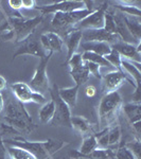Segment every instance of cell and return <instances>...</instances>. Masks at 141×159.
Here are the masks:
<instances>
[{"label":"cell","mask_w":141,"mask_h":159,"mask_svg":"<svg viewBox=\"0 0 141 159\" xmlns=\"http://www.w3.org/2000/svg\"><path fill=\"white\" fill-rule=\"evenodd\" d=\"M132 126H133V129H134V130L136 132V134H137V137H138V138H140V133H141V121L133 123Z\"/></svg>","instance_id":"41"},{"label":"cell","mask_w":141,"mask_h":159,"mask_svg":"<svg viewBox=\"0 0 141 159\" xmlns=\"http://www.w3.org/2000/svg\"><path fill=\"white\" fill-rule=\"evenodd\" d=\"M111 49L117 51L122 57V60H126L140 64V43L139 45H134V43L119 42L111 45Z\"/></svg>","instance_id":"11"},{"label":"cell","mask_w":141,"mask_h":159,"mask_svg":"<svg viewBox=\"0 0 141 159\" xmlns=\"http://www.w3.org/2000/svg\"><path fill=\"white\" fill-rule=\"evenodd\" d=\"M7 4L14 12H19V10L22 9V0H9Z\"/></svg>","instance_id":"37"},{"label":"cell","mask_w":141,"mask_h":159,"mask_svg":"<svg viewBox=\"0 0 141 159\" xmlns=\"http://www.w3.org/2000/svg\"><path fill=\"white\" fill-rule=\"evenodd\" d=\"M103 29L108 33L116 34V25H115V19H114V11L111 10V7L107 9V11L104 15Z\"/></svg>","instance_id":"32"},{"label":"cell","mask_w":141,"mask_h":159,"mask_svg":"<svg viewBox=\"0 0 141 159\" xmlns=\"http://www.w3.org/2000/svg\"><path fill=\"white\" fill-rule=\"evenodd\" d=\"M6 155H7V148L1 135H0V159H6Z\"/></svg>","instance_id":"39"},{"label":"cell","mask_w":141,"mask_h":159,"mask_svg":"<svg viewBox=\"0 0 141 159\" xmlns=\"http://www.w3.org/2000/svg\"><path fill=\"white\" fill-rule=\"evenodd\" d=\"M6 148L10 159H36L33 154L22 148L13 147V145H6Z\"/></svg>","instance_id":"25"},{"label":"cell","mask_w":141,"mask_h":159,"mask_svg":"<svg viewBox=\"0 0 141 159\" xmlns=\"http://www.w3.org/2000/svg\"><path fill=\"white\" fill-rule=\"evenodd\" d=\"M105 60L108 61L111 64V66L116 68V70H121V61H122V57L120 56L119 53L117 51L112 50L111 49V52L109 54H107L105 56Z\"/></svg>","instance_id":"34"},{"label":"cell","mask_w":141,"mask_h":159,"mask_svg":"<svg viewBox=\"0 0 141 159\" xmlns=\"http://www.w3.org/2000/svg\"><path fill=\"white\" fill-rule=\"evenodd\" d=\"M0 4H1V2H0ZM0 11H1V6H0Z\"/></svg>","instance_id":"44"},{"label":"cell","mask_w":141,"mask_h":159,"mask_svg":"<svg viewBox=\"0 0 141 159\" xmlns=\"http://www.w3.org/2000/svg\"><path fill=\"white\" fill-rule=\"evenodd\" d=\"M84 63H85V66H86L87 70H88L89 74H92L94 78L101 80L102 74H101V72H100V66L99 65L93 64V63H90V61H84Z\"/></svg>","instance_id":"36"},{"label":"cell","mask_w":141,"mask_h":159,"mask_svg":"<svg viewBox=\"0 0 141 159\" xmlns=\"http://www.w3.org/2000/svg\"><path fill=\"white\" fill-rule=\"evenodd\" d=\"M85 92H86V96H87V97L91 98V97H93L94 94L97 93V89H96V87H94V86L89 85V86H87V87H86Z\"/></svg>","instance_id":"40"},{"label":"cell","mask_w":141,"mask_h":159,"mask_svg":"<svg viewBox=\"0 0 141 159\" xmlns=\"http://www.w3.org/2000/svg\"><path fill=\"white\" fill-rule=\"evenodd\" d=\"M109 7L108 2H104L99 7H97L93 12H91L88 16H86L84 19H82L80 22H78L71 30H99L103 29L104 25V15L106 13L107 9Z\"/></svg>","instance_id":"8"},{"label":"cell","mask_w":141,"mask_h":159,"mask_svg":"<svg viewBox=\"0 0 141 159\" xmlns=\"http://www.w3.org/2000/svg\"><path fill=\"white\" fill-rule=\"evenodd\" d=\"M97 148H98V142H97L96 137H94L93 134H90L83 137V142H82L81 147L78 151L83 155H89Z\"/></svg>","instance_id":"27"},{"label":"cell","mask_w":141,"mask_h":159,"mask_svg":"<svg viewBox=\"0 0 141 159\" xmlns=\"http://www.w3.org/2000/svg\"><path fill=\"white\" fill-rule=\"evenodd\" d=\"M4 109V101H3V97H2L1 92H0V112Z\"/></svg>","instance_id":"43"},{"label":"cell","mask_w":141,"mask_h":159,"mask_svg":"<svg viewBox=\"0 0 141 159\" xmlns=\"http://www.w3.org/2000/svg\"><path fill=\"white\" fill-rule=\"evenodd\" d=\"M121 141V129L120 125L116 124L108 129V148L114 150V147H118ZM115 151V150H114Z\"/></svg>","instance_id":"30"},{"label":"cell","mask_w":141,"mask_h":159,"mask_svg":"<svg viewBox=\"0 0 141 159\" xmlns=\"http://www.w3.org/2000/svg\"><path fill=\"white\" fill-rule=\"evenodd\" d=\"M6 88H7V80L4 76H2L0 74V92L3 91Z\"/></svg>","instance_id":"42"},{"label":"cell","mask_w":141,"mask_h":159,"mask_svg":"<svg viewBox=\"0 0 141 159\" xmlns=\"http://www.w3.org/2000/svg\"><path fill=\"white\" fill-rule=\"evenodd\" d=\"M82 58H83V61L97 64V65H99L100 67H111V64L105 60V57H103V56H101L99 54H96V53L84 51V52L82 53Z\"/></svg>","instance_id":"31"},{"label":"cell","mask_w":141,"mask_h":159,"mask_svg":"<svg viewBox=\"0 0 141 159\" xmlns=\"http://www.w3.org/2000/svg\"><path fill=\"white\" fill-rule=\"evenodd\" d=\"M122 14V13H121ZM124 24L126 25L127 30L130 33L134 39L137 43H140V38H141V19L139 17H134V16H127V15L122 14Z\"/></svg>","instance_id":"18"},{"label":"cell","mask_w":141,"mask_h":159,"mask_svg":"<svg viewBox=\"0 0 141 159\" xmlns=\"http://www.w3.org/2000/svg\"><path fill=\"white\" fill-rule=\"evenodd\" d=\"M80 159H115V151L109 148H97L89 155H83L82 154Z\"/></svg>","instance_id":"26"},{"label":"cell","mask_w":141,"mask_h":159,"mask_svg":"<svg viewBox=\"0 0 141 159\" xmlns=\"http://www.w3.org/2000/svg\"><path fill=\"white\" fill-rule=\"evenodd\" d=\"M3 122L19 130L21 134H30L36 129V124L25 109V104L20 103L17 100L11 101L7 105Z\"/></svg>","instance_id":"1"},{"label":"cell","mask_w":141,"mask_h":159,"mask_svg":"<svg viewBox=\"0 0 141 159\" xmlns=\"http://www.w3.org/2000/svg\"><path fill=\"white\" fill-rule=\"evenodd\" d=\"M115 158L116 159H136L130 151L125 145H121L115 151Z\"/></svg>","instance_id":"35"},{"label":"cell","mask_w":141,"mask_h":159,"mask_svg":"<svg viewBox=\"0 0 141 159\" xmlns=\"http://www.w3.org/2000/svg\"><path fill=\"white\" fill-rule=\"evenodd\" d=\"M129 150L134 154V156L136 157V159H141V142H140V138L136 137L134 138L132 141L127 142L125 144Z\"/></svg>","instance_id":"33"},{"label":"cell","mask_w":141,"mask_h":159,"mask_svg":"<svg viewBox=\"0 0 141 159\" xmlns=\"http://www.w3.org/2000/svg\"><path fill=\"white\" fill-rule=\"evenodd\" d=\"M121 109L125 114L127 120L130 124L135 122L141 121V104L137 102H130V103L122 104Z\"/></svg>","instance_id":"20"},{"label":"cell","mask_w":141,"mask_h":159,"mask_svg":"<svg viewBox=\"0 0 141 159\" xmlns=\"http://www.w3.org/2000/svg\"><path fill=\"white\" fill-rule=\"evenodd\" d=\"M54 112H55V104L53 102V100H50V101L43 103L39 112H38V118H39L42 123L49 124L52 121L53 117H54Z\"/></svg>","instance_id":"23"},{"label":"cell","mask_w":141,"mask_h":159,"mask_svg":"<svg viewBox=\"0 0 141 159\" xmlns=\"http://www.w3.org/2000/svg\"><path fill=\"white\" fill-rule=\"evenodd\" d=\"M82 40H84V43H88V42L107 43L111 46L116 43L122 42L121 37L117 33L116 34H111V33L106 32L104 29L83 31V38H82Z\"/></svg>","instance_id":"12"},{"label":"cell","mask_w":141,"mask_h":159,"mask_svg":"<svg viewBox=\"0 0 141 159\" xmlns=\"http://www.w3.org/2000/svg\"><path fill=\"white\" fill-rule=\"evenodd\" d=\"M11 90L15 98L18 102L22 104L25 103H36V104H43L46 103V98L42 93L34 91L29 86L28 83L24 82H16V83L11 84Z\"/></svg>","instance_id":"7"},{"label":"cell","mask_w":141,"mask_h":159,"mask_svg":"<svg viewBox=\"0 0 141 159\" xmlns=\"http://www.w3.org/2000/svg\"><path fill=\"white\" fill-rule=\"evenodd\" d=\"M22 9H27V10L36 9V1L35 0H22Z\"/></svg>","instance_id":"38"},{"label":"cell","mask_w":141,"mask_h":159,"mask_svg":"<svg viewBox=\"0 0 141 159\" xmlns=\"http://www.w3.org/2000/svg\"><path fill=\"white\" fill-rule=\"evenodd\" d=\"M122 104V97L118 91L104 94L98 108L99 124L102 129H108L117 124Z\"/></svg>","instance_id":"2"},{"label":"cell","mask_w":141,"mask_h":159,"mask_svg":"<svg viewBox=\"0 0 141 159\" xmlns=\"http://www.w3.org/2000/svg\"><path fill=\"white\" fill-rule=\"evenodd\" d=\"M57 90H58V87L56 85H53L52 88L49 89L51 100H53V102H54V104H55L54 117H53V119L50 124L71 127V125H70V119H71L70 107H69L68 105L60 98Z\"/></svg>","instance_id":"5"},{"label":"cell","mask_w":141,"mask_h":159,"mask_svg":"<svg viewBox=\"0 0 141 159\" xmlns=\"http://www.w3.org/2000/svg\"><path fill=\"white\" fill-rule=\"evenodd\" d=\"M115 9L118 12L122 13L127 16H134L141 18V10L139 1H116L114 2Z\"/></svg>","instance_id":"16"},{"label":"cell","mask_w":141,"mask_h":159,"mask_svg":"<svg viewBox=\"0 0 141 159\" xmlns=\"http://www.w3.org/2000/svg\"><path fill=\"white\" fill-rule=\"evenodd\" d=\"M82 49L84 51H88V52L96 53L101 56L105 57L107 54L111 52V46L107 43L102 42H88V43H81Z\"/></svg>","instance_id":"17"},{"label":"cell","mask_w":141,"mask_h":159,"mask_svg":"<svg viewBox=\"0 0 141 159\" xmlns=\"http://www.w3.org/2000/svg\"><path fill=\"white\" fill-rule=\"evenodd\" d=\"M91 12L93 11L84 9L69 13H55V14H53L52 20H51V25L56 30L65 29V28L68 27H70L71 30L78 22H80L86 16H88Z\"/></svg>","instance_id":"6"},{"label":"cell","mask_w":141,"mask_h":159,"mask_svg":"<svg viewBox=\"0 0 141 159\" xmlns=\"http://www.w3.org/2000/svg\"><path fill=\"white\" fill-rule=\"evenodd\" d=\"M0 40L1 42H11L15 40V31L7 16L0 21Z\"/></svg>","instance_id":"24"},{"label":"cell","mask_w":141,"mask_h":159,"mask_svg":"<svg viewBox=\"0 0 141 159\" xmlns=\"http://www.w3.org/2000/svg\"><path fill=\"white\" fill-rule=\"evenodd\" d=\"M79 89H80V86L74 85L72 87H68V88H58L57 92L60 98L69 107H74L76 105V101H78Z\"/></svg>","instance_id":"21"},{"label":"cell","mask_w":141,"mask_h":159,"mask_svg":"<svg viewBox=\"0 0 141 159\" xmlns=\"http://www.w3.org/2000/svg\"><path fill=\"white\" fill-rule=\"evenodd\" d=\"M39 43L46 53L61 52L64 46V40L57 33L46 32L39 37Z\"/></svg>","instance_id":"14"},{"label":"cell","mask_w":141,"mask_h":159,"mask_svg":"<svg viewBox=\"0 0 141 159\" xmlns=\"http://www.w3.org/2000/svg\"><path fill=\"white\" fill-rule=\"evenodd\" d=\"M102 81V91L104 94L118 91L125 82H127L126 76L121 70H114L104 74L101 78Z\"/></svg>","instance_id":"10"},{"label":"cell","mask_w":141,"mask_h":159,"mask_svg":"<svg viewBox=\"0 0 141 159\" xmlns=\"http://www.w3.org/2000/svg\"><path fill=\"white\" fill-rule=\"evenodd\" d=\"M52 54L53 53H47L43 57L39 58V63H38V66L35 70L34 75L29 83V86L33 90L38 92V93H42L43 96L50 89L49 79H48L47 74V66Z\"/></svg>","instance_id":"4"},{"label":"cell","mask_w":141,"mask_h":159,"mask_svg":"<svg viewBox=\"0 0 141 159\" xmlns=\"http://www.w3.org/2000/svg\"><path fill=\"white\" fill-rule=\"evenodd\" d=\"M15 31V43H24L34 33L42 24L43 16L37 15L33 18L25 19L24 16H7Z\"/></svg>","instance_id":"3"},{"label":"cell","mask_w":141,"mask_h":159,"mask_svg":"<svg viewBox=\"0 0 141 159\" xmlns=\"http://www.w3.org/2000/svg\"><path fill=\"white\" fill-rule=\"evenodd\" d=\"M69 72H70V75L74 81V83H75V85L78 86H82L83 84H85L89 80V76H90L84 61L80 66L69 68Z\"/></svg>","instance_id":"22"},{"label":"cell","mask_w":141,"mask_h":159,"mask_svg":"<svg viewBox=\"0 0 141 159\" xmlns=\"http://www.w3.org/2000/svg\"><path fill=\"white\" fill-rule=\"evenodd\" d=\"M0 135H1L3 140H12V139H17L19 137H22L21 133L16 129H14L11 125L7 124V123L2 122L0 125Z\"/></svg>","instance_id":"28"},{"label":"cell","mask_w":141,"mask_h":159,"mask_svg":"<svg viewBox=\"0 0 141 159\" xmlns=\"http://www.w3.org/2000/svg\"><path fill=\"white\" fill-rule=\"evenodd\" d=\"M47 53L43 51L42 45H40L39 42H37L35 38L32 37V35L25 39L24 43H21V46L16 50V52L13 54V58H16L18 56L21 55H32L35 56V57L42 58Z\"/></svg>","instance_id":"13"},{"label":"cell","mask_w":141,"mask_h":159,"mask_svg":"<svg viewBox=\"0 0 141 159\" xmlns=\"http://www.w3.org/2000/svg\"><path fill=\"white\" fill-rule=\"evenodd\" d=\"M82 38H83V31L69 30L67 36L65 38V43L67 47V61L74 53H76V50L79 49L82 43Z\"/></svg>","instance_id":"15"},{"label":"cell","mask_w":141,"mask_h":159,"mask_svg":"<svg viewBox=\"0 0 141 159\" xmlns=\"http://www.w3.org/2000/svg\"><path fill=\"white\" fill-rule=\"evenodd\" d=\"M43 144H45L46 152H47L49 157H52L54 154H56L58 151H61L65 145H67V143L64 142L61 140L57 139H49L43 141Z\"/></svg>","instance_id":"29"},{"label":"cell","mask_w":141,"mask_h":159,"mask_svg":"<svg viewBox=\"0 0 141 159\" xmlns=\"http://www.w3.org/2000/svg\"><path fill=\"white\" fill-rule=\"evenodd\" d=\"M84 9H87V1H80V0H66V1L54 2L51 4L36 7V10L40 12V15H43V16L47 14L69 13Z\"/></svg>","instance_id":"9"},{"label":"cell","mask_w":141,"mask_h":159,"mask_svg":"<svg viewBox=\"0 0 141 159\" xmlns=\"http://www.w3.org/2000/svg\"><path fill=\"white\" fill-rule=\"evenodd\" d=\"M70 125L71 129H75L78 133L85 137L87 135L92 134V127L91 124L89 122V120H87L86 118L82 117V116H71L70 119Z\"/></svg>","instance_id":"19"}]
</instances>
